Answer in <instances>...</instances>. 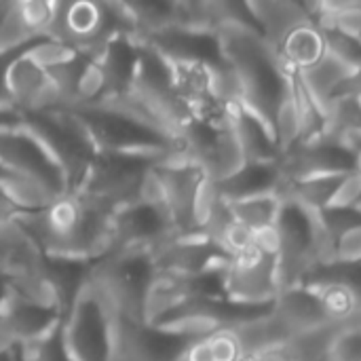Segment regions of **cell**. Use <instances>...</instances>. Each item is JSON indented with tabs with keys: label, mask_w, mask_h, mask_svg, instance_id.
<instances>
[{
	"label": "cell",
	"mask_w": 361,
	"mask_h": 361,
	"mask_svg": "<svg viewBox=\"0 0 361 361\" xmlns=\"http://www.w3.org/2000/svg\"><path fill=\"white\" fill-rule=\"evenodd\" d=\"M114 214L78 190H70L38 212H25L17 224L47 258L97 262L112 252Z\"/></svg>",
	"instance_id": "obj_1"
},
{
	"label": "cell",
	"mask_w": 361,
	"mask_h": 361,
	"mask_svg": "<svg viewBox=\"0 0 361 361\" xmlns=\"http://www.w3.org/2000/svg\"><path fill=\"white\" fill-rule=\"evenodd\" d=\"M218 38L226 63L239 78L241 106L252 110L273 129V118L290 93L292 72L286 70L277 53L256 30L222 25Z\"/></svg>",
	"instance_id": "obj_2"
},
{
	"label": "cell",
	"mask_w": 361,
	"mask_h": 361,
	"mask_svg": "<svg viewBox=\"0 0 361 361\" xmlns=\"http://www.w3.org/2000/svg\"><path fill=\"white\" fill-rule=\"evenodd\" d=\"M154 273L150 252L112 250L91 264L89 281L118 319L144 324V298Z\"/></svg>",
	"instance_id": "obj_3"
},
{
	"label": "cell",
	"mask_w": 361,
	"mask_h": 361,
	"mask_svg": "<svg viewBox=\"0 0 361 361\" xmlns=\"http://www.w3.org/2000/svg\"><path fill=\"white\" fill-rule=\"evenodd\" d=\"M273 247L281 290L300 286L317 264H324V245L315 214L292 199H283L273 228Z\"/></svg>",
	"instance_id": "obj_4"
},
{
	"label": "cell",
	"mask_w": 361,
	"mask_h": 361,
	"mask_svg": "<svg viewBox=\"0 0 361 361\" xmlns=\"http://www.w3.org/2000/svg\"><path fill=\"white\" fill-rule=\"evenodd\" d=\"M74 112L82 121L97 152L137 154L161 161L165 154L178 148L176 142L167 140L165 135L116 106H95Z\"/></svg>",
	"instance_id": "obj_5"
},
{
	"label": "cell",
	"mask_w": 361,
	"mask_h": 361,
	"mask_svg": "<svg viewBox=\"0 0 361 361\" xmlns=\"http://www.w3.org/2000/svg\"><path fill=\"white\" fill-rule=\"evenodd\" d=\"M118 317L95 290L85 283L61 322L63 343L72 361H112Z\"/></svg>",
	"instance_id": "obj_6"
},
{
	"label": "cell",
	"mask_w": 361,
	"mask_h": 361,
	"mask_svg": "<svg viewBox=\"0 0 361 361\" xmlns=\"http://www.w3.org/2000/svg\"><path fill=\"white\" fill-rule=\"evenodd\" d=\"M21 123L32 129V133L61 165L70 190H78L97 157V148L91 142L78 114L74 110L61 108L44 114L21 116Z\"/></svg>",
	"instance_id": "obj_7"
},
{
	"label": "cell",
	"mask_w": 361,
	"mask_h": 361,
	"mask_svg": "<svg viewBox=\"0 0 361 361\" xmlns=\"http://www.w3.org/2000/svg\"><path fill=\"white\" fill-rule=\"evenodd\" d=\"M0 167L11 178L34 184L53 199L70 192L61 165L23 123L0 127Z\"/></svg>",
	"instance_id": "obj_8"
},
{
	"label": "cell",
	"mask_w": 361,
	"mask_h": 361,
	"mask_svg": "<svg viewBox=\"0 0 361 361\" xmlns=\"http://www.w3.org/2000/svg\"><path fill=\"white\" fill-rule=\"evenodd\" d=\"M123 34L114 2H57L49 38L63 42L85 57L99 55ZM127 38V36H125Z\"/></svg>",
	"instance_id": "obj_9"
},
{
	"label": "cell",
	"mask_w": 361,
	"mask_h": 361,
	"mask_svg": "<svg viewBox=\"0 0 361 361\" xmlns=\"http://www.w3.org/2000/svg\"><path fill=\"white\" fill-rule=\"evenodd\" d=\"M281 292L273 233L228 260L224 267V294L241 305H273Z\"/></svg>",
	"instance_id": "obj_10"
},
{
	"label": "cell",
	"mask_w": 361,
	"mask_h": 361,
	"mask_svg": "<svg viewBox=\"0 0 361 361\" xmlns=\"http://www.w3.org/2000/svg\"><path fill=\"white\" fill-rule=\"evenodd\" d=\"M152 157L97 152L78 192L102 203L104 207L118 212L135 203V192L142 176L157 163Z\"/></svg>",
	"instance_id": "obj_11"
},
{
	"label": "cell",
	"mask_w": 361,
	"mask_h": 361,
	"mask_svg": "<svg viewBox=\"0 0 361 361\" xmlns=\"http://www.w3.org/2000/svg\"><path fill=\"white\" fill-rule=\"evenodd\" d=\"M286 182L315 176H349L360 169V157L349 137L326 133L311 142H298L279 159Z\"/></svg>",
	"instance_id": "obj_12"
},
{
	"label": "cell",
	"mask_w": 361,
	"mask_h": 361,
	"mask_svg": "<svg viewBox=\"0 0 361 361\" xmlns=\"http://www.w3.org/2000/svg\"><path fill=\"white\" fill-rule=\"evenodd\" d=\"M6 85H8L13 108L17 110L19 116L44 114V112L66 108L63 97L55 80L51 78L49 68H44L32 55V44L25 47L13 59L8 74H6Z\"/></svg>",
	"instance_id": "obj_13"
},
{
	"label": "cell",
	"mask_w": 361,
	"mask_h": 361,
	"mask_svg": "<svg viewBox=\"0 0 361 361\" xmlns=\"http://www.w3.org/2000/svg\"><path fill=\"white\" fill-rule=\"evenodd\" d=\"M231 256L203 233L173 235L152 252L154 271L180 277H197L222 269Z\"/></svg>",
	"instance_id": "obj_14"
},
{
	"label": "cell",
	"mask_w": 361,
	"mask_h": 361,
	"mask_svg": "<svg viewBox=\"0 0 361 361\" xmlns=\"http://www.w3.org/2000/svg\"><path fill=\"white\" fill-rule=\"evenodd\" d=\"M57 2H0V53H11L49 38Z\"/></svg>",
	"instance_id": "obj_15"
},
{
	"label": "cell",
	"mask_w": 361,
	"mask_h": 361,
	"mask_svg": "<svg viewBox=\"0 0 361 361\" xmlns=\"http://www.w3.org/2000/svg\"><path fill=\"white\" fill-rule=\"evenodd\" d=\"M273 315L286 328L292 341L298 336L334 328L324 313L319 294L309 286H294L281 290L273 305Z\"/></svg>",
	"instance_id": "obj_16"
},
{
	"label": "cell",
	"mask_w": 361,
	"mask_h": 361,
	"mask_svg": "<svg viewBox=\"0 0 361 361\" xmlns=\"http://www.w3.org/2000/svg\"><path fill=\"white\" fill-rule=\"evenodd\" d=\"M0 315L8 324L17 345H25V343L42 338L63 322V317L57 311H47V309L34 307L30 302H23L13 292H8L6 286H4Z\"/></svg>",
	"instance_id": "obj_17"
},
{
	"label": "cell",
	"mask_w": 361,
	"mask_h": 361,
	"mask_svg": "<svg viewBox=\"0 0 361 361\" xmlns=\"http://www.w3.org/2000/svg\"><path fill=\"white\" fill-rule=\"evenodd\" d=\"M283 184V176L279 163H245L237 173L216 184L218 195L228 201H245L262 195L279 192Z\"/></svg>",
	"instance_id": "obj_18"
},
{
	"label": "cell",
	"mask_w": 361,
	"mask_h": 361,
	"mask_svg": "<svg viewBox=\"0 0 361 361\" xmlns=\"http://www.w3.org/2000/svg\"><path fill=\"white\" fill-rule=\"evenodd\" d=\"M258 30L262 38L269 42L271 49H275L281 38L294 30L298 23H305L313 19L309 4L307 2H290V0H258V2H247Z\"/></svg>",
	"instance_id": "obj_19"
},
{
	"label": "cell",
	"mask_w": 361,
	"mask_h": 361,
	"mask_svg": "<svg viewBox=\"0 0 361 361\" xmlns=\"http://www.w3.org/2000/svg\"><path fill=\"white\" fill-rule=\"evenodd\" d=\"M233 131L239 140L245 163H279L281 150L273 129L245 106L235 108Z\"/></svg>",
	"instance_id": "obj_20"
},
{
	"label": "cell",
	"mask_w": 361,
	"mask_h": 361,
	"mask_svg": "<svg viewBox=\"0 0 361 361\" xmlns=\"http://www.w3.org/2000/svg\"><path fill=\"white\" fill-rule=\"evenodd\" d=\"M279 57V61L290 72H302L311 66H315L326 55V42L322 27L315 23V19H309L305 23H298L294 30H290L281 42L273 49Z\"/></svg>",
	"instance_id": "obj_21"
},
{
	"label": "cell",
	"mask_w": 361,
	"mask_h": 361,
	"mask_svg": "<svg viewBox=\"0 0 361 361\" xmlns=\"http://www.w3.org/2000/svg\"><path fill=\"white\" fill-rule=\"evenodd\" d=\"M351 68L345 66L343 61H338L334 55H330L326 51V55L311 68L296 72L300 82L305 85V89L309 91V95L324 108L326 114H330L334 95L338 91V87L351 76Z\"/></svg>",
	"instance_id": "obj_22"
},
{
	"label": "cell",
	"mask_w": 361,
	"mask_h": 361,
	"mask_svg": "<svg viewBox=\"0 0 361 361\" xmlns=\"http://www.w3.org/2000/svg\"><path fill=\"white\" fill-rule=\"evenodd\" d=\"M345 180H347V176H315V178L294 180V182L283 180L277 195L281 199H292L298 205H302L305 209L317 214L336 201Z\"/></svg>",
	"instance_id": "obj_23"
},
{
	"label": "cell",
	"mask_w": 361,
	"mask_h": 361,
	"mask_svg": "<svg viewBox=\"0 0 361 361\" xmlns=\"http://www.w3.org/2000/svg\"><path fill=\"white\" fill-rule=\"evenodd\" d=\"M281 203L283 199L277 192H273V195H262V197L231 203V209L239 224H243L256 235H269L277 224Z\"/></svg>",
	"instance_id": "obj_24"
},
{
	"label": "cell",
	"mask_w": 361,
	"mask_h": 361,
	"mask_svg": "<svg viewBox=\"0 0 361 361\" xmlns=\"http://www.w3.org/2000/svg\"><path fill=\"white\" fill-rule=\"evenodd\" d=\"M313 290L319 294L324 313L334 328L345 326L361 315L360 298L349 288L338 283H328V286H317Z\"/></svg>",
	"instance_id": "obj_25"
},
{
	"label": "cell",
	"mask_w": 361,
	"mask_h": 361,
	"mask_svg": "<svg viewBox=\"0 0 361 361\" xmlns=\"http://www.w3.org/2000/svg\"><path fill=\"white\" fill-rule=\"evenodd\" d=\"M326 361H361V315L332 332Z\"/></svg>",
	"instance_id": "obj_26"
},
{
	"label": "cell",
	"mask_w": 361,
	"mask_h": 361,
	"mask_svg": "<svg viewBox=\"0 0 361 361\" xmlns=\"http://www.w3.org/2000/svg\"><path fill=\"white\" fill-rule=\"evenodd\" d=\"M17 353H19V361H72L63 343L61 324L55 330H51L47 336L19 345Z\"/></svg>",
	"instance_id": "obj_27"
},
{
	"label": "cell",
	"mask_w": 361,
	"mask_h": 361,
	"mask_svg": "<svg viewBox=\"0 0 361 361\" xmlns=\"http://www.w3.org/2000/svg\"><path fill=\"white\" fill-rule=\"evenodd\" d=\"M319 25V23H317ZM322 34H324V42H326V51L330 55H334L338 61H343L345 66H349L353 72L361 68V38L345 34L332 25H319Z\"/></svg>",
	"instance_id": "obj_28"
},
{
	"label": "cell",
	"mask_w": 361,
	"mask_h": 361,
	"mask_svg": "<svg viewBox=\"0 0 361 361\" xmlns=\"http://www.w3.org/2000/svg\"><path fill=\"white\" fill-rule=\"evenodd\" d=\"M361 260V224L349 228L334 245L332 262H355Z\"/></svg>",
	"instance_id": "obj_29"
},
{
	"label": "cell",
	"mask_w": 361,
	"mask_h": 361,
	"mask_svg": "<svg viewBox=\"0 0 361 361\" xmlns=\"http://www.w3.org/2000/svg\"><path fill=\"white\" fill-rule=\"evenodd\" d=\"M8 178L0 180V224L17 222V218L21 216V209H19L17 201L13 199V195L8 190Z\"/></svg>",
	"instance_id": "obj_30"
},
{
	"label": "cell",
	"mask_w": 361,
	"mask_h": 361,
	"mask_svg": "<svg viewBox=\"0 0 361 361\" xmlns=\"http://www.w3.org/2000/svg\"><path fill=\"white\" fill-rule=\"evenodd\" d=\"M21 51H23V49L11 51V53H0V108H13L11 93H8V85H6V74H8V68H11L13 59H15Z\"/></svg>",
	"instance_id": "obj_31"
},
{
	"label": "cell",
	"mask_w": 361,
	"mask_h": 361,
	"mask_svg": "<svg viewBox=\"0 0 361 361\" xmlns=\"http://www.w3.org/2000/svg\"><path fill=\"white\" fill-rule=\"evenodd\" d=\"M343 99H361V68L360 70H355V72H351V76L338 87L332 106H334L336 102H343ZM330 110H332V108H330Z\"/></svg>",
	"instance_id": "obj_32"
},
{
	"label": "cell",
	"mask_w": 361,
	"mask_h": 361,
	"mask_svg": "<svg viewBox=\"0 0 361 361\" xmlns=\"http://www.w3.org/2000/svg\"><path fill=\"white\" fill-rule=\"evenodd\" d=\"M17 123H21V116L17 114L15 108H0V127L17 125Z\"/></svg>",
	"instance_id": "obj_33"
},
{
	"label": "cell",
	"mask_w": 361,
	"mask_h": 361,
	"mask_svg": "<svg viewBox=\"0 0 361 361\" xmlns=\"http://www.w3.org/2000/svg\"><path fill=\"white\" fill-rule=\"evenodd\" d=\"M345 137H349V142H351V144H353V148L357 150V157H360V169H357V173H360V182H361V131L345 133ZM355 207H360L361 209V190H360V199H357Z\"/></svg>",
	"instance_id": "obj_34"
},
{
	"label": "cell",
	"mask_w": 361,
	"mask_h": 361,
	"mask_svg": "<svg viewBox=\"0 0 361 361\" xmlns=\"http://www.w3.org/2000/svg\"><path fill=\"white\" fill-rule=\"evenodd\" d=\"M0 361H17V349L11 351V353H2V355H0Z\"/></svg>",
	"instance_id": "obj_35"
},
{
	"label": "cell",
	"mask_w": 361,
	"mask_h": 361,
	"mask_svg": "<svg viewBox=\"0 0 361 361\" xmlns=\"http://www.w3.org/2000/svg\"><path fill=\"white\" fill-rule=\"evenodd\" d=\"M4 178H8V173H6V171H4V169L0 167V180H4Z\"/></svg>",
	"instance_id": "obj_36"
},
{
	"label": "cell",
	"mask_w": 361,
	"mask_h": 361,
	"mask_svg": "<svg viewBox=\"0 0 361 361\" xmlns=\"http://www.w3.org/2000/svg\"><path fill=\"white\" fill-rule=\"evenodd\" d=\"M355 102H357V104H360V110H361V99H355Z\"/></svg>",
	"instance_id": "obj_37"
},
{
	"label": "cell",
	"mask_w": 361,
	"mask_h": 361,
	"mask_svg": "<svg viewBox=\"0 0 361 361\" xmlns=\"http://www.w3.org/2000/svg\"><path fill=\"white\" fill-rule=\"evenodd\" d=\"M17 361H19V353H17Z\"/></svg>",
	"instance_id": "obj_38"
},
{
	"label": "cell",
	"mask_w": 361,
	"mask_h": 361,
	"mask_svg": "<svg viewBox=\"0 0 361 361\" xmlns=\"http://www.w3.org/2000/svg\"><path fill=\"white\" fill-rule=\"evenodd\" d=\"M360 38H361V36H360Z\"/></svg>",
	"instance_id": "obj_39"
}]
</instances>
